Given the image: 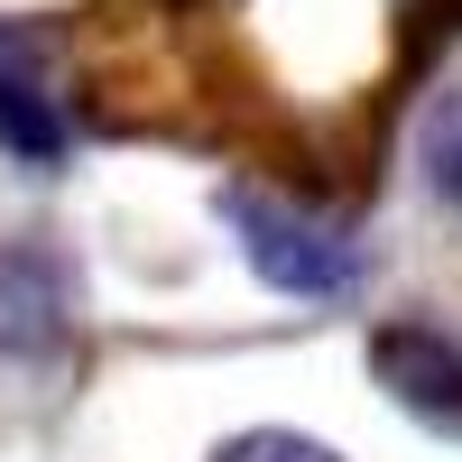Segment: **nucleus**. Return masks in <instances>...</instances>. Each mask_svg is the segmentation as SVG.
<instances>
[{"label": "nucleus", "mask_w": 462, "mask_h": 462, "mask_svg": "<svg viewBox=\"0 0 462 462\" xmlns=\"http://www.w3.org/2000/svg\"><path fill=\"white\" fill-rule=\"evenodd\" d=\"M222 222L241 231V259L259 268L278 296H352L370 278V241L352 222H333L315 204H287V195H268V185H222Z\"/></svg>", "instance_id": "nucleus-1"}, {"label": "nucleus", "mask_w": 462, "mask_h": 462, "mask_svg": "<svg viewBox=\"0 0 462 462\" xmlns=\"http://www.w3.org/2000/svg\"><path fill=\"white\" fill-rule=\"evenodd\" d=\"M74 342V268L47 241H0V361H47Z\"/></svg>", "instance_id": "nucleus-2"}, {"label": "nucleus", "mask_w": 462, "mask_h": 462, "mask_svg": "<svg viewBox=\"0 0 462 462\" xmlns=\"http://www.w3.org/2000/svg\"><path fill=\"white\" fill-rule=\"evenodd\" d=\"M370 370L416 426L435 435H462V342L435 333V324H379L370 333Z\"/></svg>", "instance_id": "nucleus-3"}, {"label": "nucleus", "mask_w": 462, "mask_h": 462, "mask_svg": "<svg viewBox=\"0 0 462 462\" xmlns=\"http://www.w3.org/2000/svg\"><path fill=\"white\" fill-rule=\"evenodd\" d=\"M0 148L28 167H56L65 158V102L47 84V65L19 28H0Z\"/></svg>", "instance_id": "nucleus-4"}, {"label": "nucleus", "mask_w": 462, "mask_h": 462, "mask_svg": "<svg viewBox=\"0 0 462 462\" xmlns=\"http://www.w3.org/2000/svg\"><path fill=\"white\" fill-rule=\"evenodd\" d=\"M416 158H426L435 204H444V213H462V84L426 111V139H416Z\"/></svg>", "instance_id": "nucleus-5"}, {"label": "nucleus", "mask_w": 462, "mask_h": 462, "mask_svg": "<svg viewBox=\"0 0 462 462\" xmlns=\"http://www.w3.org/2000/svg\"><path fill=\"white\" fill-rule=\"evenodd\" d=\"M213 462H333V444H315V435H287V426H259V435H231Z\"/></svg>", "instance_id": "nucleus-6"}]
</instances>
